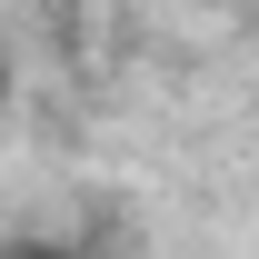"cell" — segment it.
<instances>
[{"mask_svg": "<svg viewBox=\"0 0 259 259\" xmlns=\"http://www.w3.org/2000/svg\"><path fill=\"white\" fill-rule=\"evenodd\" d=\"M10 259H80V249H10Z\"/></svg>", "mask_w": 259, "mask_h": 259, "instance_id": "1", "label": "cell"}, {"mask_svg": "<svg viewBox=\"0 0 259 259\" xmlns=\"http://www.w3.org/2000/svg\"><path fill=\"white\" fill-rule=\"evenodd\" d=\"M0 100H10V50H0Z\"/></svg>", "mask_w": 259, "mask_h": 259, "instance_id": "2", "label": "cell"}]
</instances>
